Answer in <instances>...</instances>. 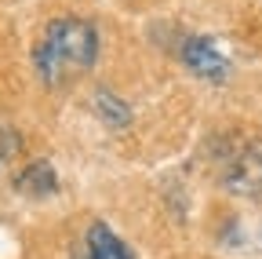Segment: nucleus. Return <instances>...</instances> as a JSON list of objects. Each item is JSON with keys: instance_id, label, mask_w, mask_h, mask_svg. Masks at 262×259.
<instances>
[{"instance_id": "4", "label": "nucleus", "mask_w": 262, "mask_h": 259, "mask_svg": "<svg viewBox=\"0 0 262 259\" xmlns=\"http://www.w3.org/2000/svg\"><path fill=\"white\" fill-rule=\"evenodd\" d=\"M84 252H88V259H131L127 245L110 230L106 223H91V226H88Z\"/></svg>"}, {"instance_id": "1", "label": "nucleus", "mask_w": 262, "mask_h": 259, "mask_svg": "<svg viewBox=\"0 0 262 259\" xmlns=\"http://www.w3.org/2000/svg\"><path fill=\"white\" fill-rule=\"evenodd\" d=\"M95 58H98V29L88 18L73 15L51 18L33 48V66L48 88H62L84 77L95 66Z\"/></svg>"}, {"instance_id": "5", "label": "nucleus", "mask_w": 262, "mask_h": 259, "mask_svg": "<svg viewBox=\"0 0 262 259\" xmlns=\"http://www.w3.org/2000/svg\"><path fill=\"white\" fill-rule=\"evenodd\" d=\"M15 186L22 193H29V197H48V193H55V186H58V175H55V168L48 161H33V165H26L18 172Z\"/></svg>"}, {"instance_id": "3", "label": "nucleus", "mask_w": 262, "mask_h": 259, "mask_svg": "<svg viewBox=\"0 0 262 259\" xmlns=\"http://www.w3.org/2000/svg\"><path fill=\"white\" fill-rule=\"evenodd\" d=\"M182 66H189L196 77H208V81H222L226 73H229V62L219 55V48H215V41L211 37H186L182 41Z\"/></svg>"}, {"instance_id": "2", "label": "nucleus", "mask_w": 262, "mask_h": 259, "mask_svg": "<svg viewBox=\"0 0 262 259\" xmlns=\"http://www.w3.org/2000/svg\"><path fill=\"white\" fill-rule=\"evenodd\" d=\"M219 179L229 193L255 197L262 193V143L258 139H229L222 153Z\"/></svg>"}, {"instance_id": "6", "label": "nucleus", "mask_w": 262, "mask_h": 259, "mask_svg": "<svg viewBox=\"0 0 262 259\" xmlns=\"http://www.w3.org/2000/svg\"><path fill=\"white\" fill-rule=\"evenodd\" d=\"M95 113L102 117L106 124H113V128H124V124L131 121V110L117 99L113 91H98V95H95Z\"/></svg>"}]
</instances>
